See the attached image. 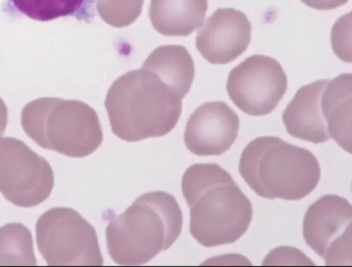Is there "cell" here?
Listing matches in <instances>:
<instances>
[{
	"instance_id": "cell-10",
	"label": "cell",
	"mask_w": 352,
	"mask_h": 267,
	"mask_svg": "<svg viewBox=\"0 0 352 267\" xmlns=\"http://www.w3.org/2000/svg\"><path fill=\"white\" fill-rule=\"evenodd\" d=\"M251 32V23L245 13L233 8H218L199 30L196 47L209 62L228 64L247 49Z\"/></svg>"
},
{
	"instance_id": "cell-4",
	"label": "cell",
	"mask_w": 352,
	"mask_h": 267,
	"mask_svg": "<svg viewBox=\"0 0 352 267\" xmlns=\"http://www.w3.org/2000/svg\"><path fill=\"white\" fill-rule=\"evenodd\" d=\"M239 171L258 196L288 200L309 194L321 174L318 160L310 151L274 136L251 141L241 153Z\"/></svg>"
},
{
	"instance_id": "cell-13",
	"label": "cell",
	"mask_w": 352,
	"mask_h": 267,
	"mask_svg": "<svg viewBox=\"0 0 352 267\" xmlns=\"http://www.w3.org/2000/svg\"><path fill=\"white\" fill-rule=\"evenodd\" d=\"M208 0H151L153 28L167 36H186L203 25Z\"/></svg>"
},
{
	"instance_id": "cell-8",
	"label": "cell",
	"mask_w": 352,
	"mask_h": 267,
	"mask_svg": "<svg viewBox=\"0 0 352 267\" xmlns=\"http://www.w3.org/2000/svg\"><path fill=\"white\" fill-rule=\"evenodd\" d=\"M287 89V77L274 58L261 54L248 57L229 73L226 90L243 113L252 116L272 112Z\"/></svg>"
},
{
	"instance_id": "cell-9",
	"label": "cell",
	"mask_w": 352,
	"mask_h": 267,
	"mask_svg": "<svg viewBox=\"0 0 352 267\" xmlns=\"http://www.w3.org/2000/svg\"><path fill=\"white\" fill-rule=\"evenodd\" d=\"M351 221L352 207L346 198L322 196L305 212L304 240L326 265H351Z\"/></svg>"
},
{
	"instance_id": "cell-12",
	"label": "cell",
	"mask_w": 352,
	"mask_h": 267,
	"mask_svg": "<svg viewBox=\"0 0 352 267\" xmlns=\"http://www.w3.org/2000/svg\"><path fill=\"white\" fill-rule=\"evenodd\" d=\"M329 79L301 86L283 113V122L292 137L323 143L331 139L321 109V97Z\"/></svg>"
},
{
	"instance_id": "cell-7",
	"label": "cell",
	"mask_w": 352,
	"mask_h": 267,
	"mask_svg": "<svg viewBox=\"0 0 352 267\" xmlns=\"http://www.w3.org/2000/svg\"><path fill=\"white\" fill-rule=\"evenodd\" d=\"M54 184L50 163L23 141L0 138V192L13 205L32 207L45 201Z\"/></svg>"
},
{
	"instance_id": "cell-11",
	"label": "cell",
	"mask_w": 352,
	"mask_h": 267,
	"mask_svg": "<svg viewBox=\"0 0 352 267\" xmlns=\"http://www.w3.org/2000/svg\"><path fill=\"white\" fill-rule=\"evenodd\" d=\"M239 130V118L234 111L221 101L206 102L190 116L184 141L193 154L220 155L235 141Z\"/></svg>"
},
{
	"instance_id": "cell-15",
	"label": "cell",
	"mask_w": 352,
	"mask_h": 267,
	"mask_svg": "<svg viewBox=\"0 0 352 267\" xmlns=\"http://www.w3.org/2000/svg\"><path fill=\"white\" fill-rule=\"evenodd\" d=\"M94 0H6L3 11L39 21L73 16L89 23L94 16Z\"/></svg>"
},
{
	"instance_id": "cell-5",
	"label": "cell",
	"mask_w": 352,
	"mask_h": 267,
	"mask_svg": "<svg viewBox=\"0 0 352 267\" xmlns=\"http://www.w3.org/2000/svg\"><path fill=\"white\" fill-rule=\"evenodd\" d=\"M21 123L38 146L72 158L90 155L103 140L96 112L79 100H34L23 108Z\"/></svg>"
},
{
	"instance_id": "cell-3",
	"label": "cell",
	"mask_w": 352,
	"mask_h": 267,
	"mask_svg": "<svg viewBox=\"0 0 352 267\" xmlns=\"http://www.w3.org/2000/svg\"><path fill=\"white\" fill-rule=\"evenodd\" d=\"M182 224V212L173 196L164 191L145 193L108 224L109 254L120 265L146 264L173 244Z\"/></svg>"
},
{
	"instance_id": "cell-14",
	"label": "cell",
	"mask_w": 352,
	"mask_h": 267,
	"mask_svg": "<svg viewBox=\"0 0 352 267\" xmlns=\"http://www.w3.org/2000/svg\"><path fill=\"white\" fill-rule=\"evenodd\" d=\"M351 73H342L326 85L321 109L328 132L345 151L351 152Z\"/></svg>"
},
{
	"instance_id": "cell-1",
	"label": "cell",
	"mask_w": 352,
	"mask_h": 267,
	"mask_svg": "<svg viewBox=\"0 0 352 267\" xmlns=\"http://www.w3.org/2000/svg\"><path fill=\"white\" fill-rule=\"evenodd\" d=\"M194 76L183 55L155 49L142 68L122 75L108 90L104 106L113 134L129 142L168 134L177 124Z\"/></svg>"
},
{
	"instance_id": "cell-19",
	"label": "cell",
	"mask_w": 352,
	"mask_h": 267,
	"mask_svg": "<svg viewBox=\"0 0 352 267\" xmlns=\"http://www.w3.org/2000/svg\"><path fill=\"white\" fill-rule=\"evenodd\" d=\"M351 13L340 17L335 23L331 31L332 49L339 58L345 62H351V51L347 49L350 45V40H347L348 32H351Z\"/></svg>"
},
{
	"instance_id": "cell-20",
	"label": "cell",
	"mask_w": 352,
	"mask_h": 267,
	"mask_svg": "<svg viewBox=\"0 0 352 267\" xmlns=\"http://www.w3.org/2000/svg\"><path fill=\"white\" fill-rule=\"evenodd\" d=\"M309 8L318 10H330L339 8L349 0H300Z\"/></svg>"
},
{
	"instance_id": "cell-18",
	"label": "cell",
	"mask_w": 352,
	"mask_h": 267,
	"mask_svg": "<svg viewBox=\"0 0 352 267\" xmlns=\"http://www.w3.org/2000/svg\"><path fill=\"white\" fill-rule=\"evenodd\" d=\"M263 266H314V263L301 251L291 246H279L265 257Z\"/></svg>"
},
{
	"instance_id": "cell-17",
	"label": "cell",
	"mask_w": 352,
	"mask_h": 267,
	"mask_svg": "<svg viewBox=\"0 0 352 267\" xmlns=\"http://www.w3.org/2000/svg\"><path fill=\"white\" fill-rule=\"evenodd\" d=\"M100 17L114 27H126L140 15L144 0H95Z\"/></svg>"
},
{
	"instance_id": "cell-21",
	"label": "cell",
	"mask_w": 352,
	"mask_h": 267,
	"mask_svg": "<svg viewBox=\"0 0 352 267\" xmlns=\"http://www.w3.org/2000/svg\"><path fill=\"white\" fill-rule=\"evenodd\" d=\"M8 123V110L3 100L0 97V137L5 132Z\"/></svg>"
},
{
	"instance_id": "cell-2",
	"label": "cell",
	"mask_w": 352,
	"mask_h": 267,
	"mask_svg": "<svg viewBox=\"0 0 352 267\" xmlns=\"http://www.w3.org/2000/svg\"><path fill=\"white\" fill-rule=\"evenodd\" d=\"M191 235L205 247L232 244L247 231L252 205L230 173L216 163H195L182 178Z\"/></svg>"
},
{
	"instance_id": "cell-6",
	"label": "cell",
	"mask_w": 352,
	"mask_h": 267,
	"mask_svg": "<svg viewBox=\"0 0 352 267\" xmlns=\"http://www.w3.org/2000/svg\"><path fill=\"white\" fill-rule=\"evenodd\" d=\"M36 239L48 266L103 265L95 229L72 208L54 207L43 213L36 224Z\"/></svg>"
},
{
	"instance_id": "cell-16",
	"label": "cell",
	"mask_w": 352,
	"mask_h": 267,
	"mask_svg": "<svg viewBox=\"0 0 352 267\" xmlns=\"http://www.w3.org/2000/svg\"><path fill=\"white\" fill-rule=\"evenodd\" d=\"M30 230L19 222L0 227V266H36Z\"/></svg>"
}]
</instances>
